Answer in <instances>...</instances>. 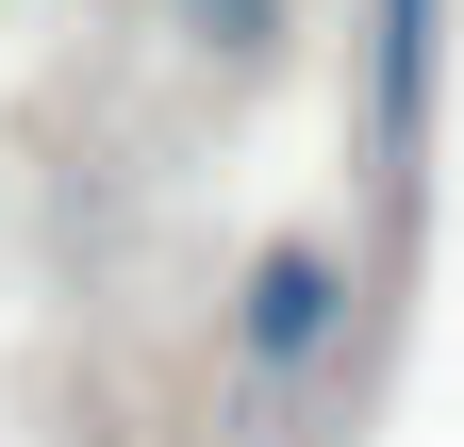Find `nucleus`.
<instances>
[{
    "instance_id": "f257e3e1",
    "label": "nucleus",
    "mask_w": 464,
    "mask_h": 447,
    "mask_svg": "<svg viewBox=\"0 0 464 447\" xmlns=\"http://www.w3.org/2000/svg\"><path fill=\"white\" fill-rule=\"evenodd\" d=\"M315 331H332V265H315V249H282L266 282H249V348L282 365V348H315Z\"/></svg>"
},
{
    "instance_id": "f03ea898",
    "label": "nucleus",
    "mask_w": 464,
    "mask_h": 447,
    "mask_svg": "<svg viewBox=\"0 0 464 447\" xmlns=\"http://www.w3.org/2000/svg\"><path fill=\"white\" fill-rule=\"evenodd\" d=\"M249 17H266V0H199V33H249Z\"/></svg>"
}]
</instances>
